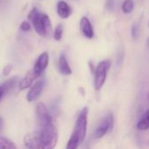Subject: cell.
Listing matches in <instances>:
<instances>
[{"instance_id": "obj_1", "label": "cell", "mask_w": 149, "mask_h": 149, "mask_svg": "<svg viewBox=\"0 0 149 149\" xmlns=\"http://www.w3.org/2000/svg\"><path fill=\"white\" fill-rule=\"evenodd\" d=\"M28 18L38 35L42 37H49L52 34V25L48 15L39 11L36 7H33L29 12Z\"/></svg>"}, {"instance_id": "obj_2", "label": "cell", "mask_w": 149, "mask_h": 149, "mask_svg": "<svg viewBox=\"0 0 149 149\" xmlns=\"http://www.w3.org/2000/svg\"><path fill=\"white\" fill-rule=\"evenodd\" d=\"M58 129L53 123L41 127L39 145L38 149H54L58 143Z\"/></svg>"}, {"instance_id": "obj_3", "label": "cell", "mask_w": 149, "mask_h": 149, "mask_svg": "<svg viewBox=\"0 0 149 149\" xmlns=\"http://www.w3.org/2000/svg\"><path fill=\"white\" fill-rule=\"evenodd\" d=\"M111 68V61L103 60L98 64L94 71V89L100 91L106 83L108 71Z\"/></svg>"}, {"instance_id": "obj_4", "label": "cell", "mask_w": 149, "mask_h": 149, "mask_svg": "<svg viewBox=\"0 0 149 149\" xmlns=\"http://www.w3.org/2000/svg\"><path fill=\"white\" fill-rule=\"evenodd\" d=\"M88 112H89V109L86 107H85L81 109V111L79 112V113L77 117L74 130L72 132V134H75L79 138L80 143H82L84 141L86 135Z\"/></svg>"}, {"instance_id": "obj_5", "label": "cell", "mask_w": 149, "mask_h": 149, "mask_svg": "<svg viewBox=\"0 0 149 149\" xmlns=\"http://www.w3.org/2000/svg\"><path fill=\"white\" fill-rule=\"evenodd\" d=\"M113 125H114V120L113 114L112 113L107 114L100 122L99 126L96 127L94 131V137L97 139H100L104 137L107 134H108L113 130Z\"/></svg>"}, {"instance_id": "obj_6", "label": "cell", "mask_w": 149, "mask_h": 149, "mask_svg": "<svg viewBox=\"0 0 149 149\" xmlns=\"http://www.w3.org/2000/svg\"><path fill=\"white\" fill-rule=\"evenodd\" d=\"M36 116L40 127L52 123V118L48 112L46 106L43 102H38L36 106Z\"/></svg>"}, {"instance_id": "obj_7", "label": "cell", "mask_w": 149, "mask_h": 149, "mask_svg": "<svg viewBox=\"0 0 149 149\" xmlns=\"http://www.w3.org/2000/svg\"><path fill=\"white\" fill-rule=\"evenodd\" d=\"M45 82L44 79H38L34 83V85L31 86V89L26 95V100L28 102H33L41 95L45 86Z\"/></svg>"}, {"instance_id": "obj_8", "label": "cell", "mask_w": 149, "mask_h": 149, "mask_svg": "<svg viewBox=\"0 0 149 149\" xmlns=\"http://www.w3.org/2000/svg\"><path fill=\"white\" fill-rule=\"evenodd\" d=\"M48 64H49V54H48V52H45L38 56V58L36 60V63L34 65V67L32 69L33 72L38 75V78L42 75V73L47 68Z\"/></svg>"}, {"instance_id": "obj_9", "label": "cell", "mask_w": 149, "mask_h": 149, "mask_svg": "<svg viewBox=\"0 0 149 149\" xmlns=\"http://www.w3.org/2000/svg\"><path fill=\"white\" fill-rule=\"evenodd\" d=\"M40 131H34L27 134L24 138V145L29 149H38L39 145Z\"/></svg>"}, {"instance_id": "obj_10", "label": "cell", "mask_w": 149, "mask_h": 149, "mask_svg": "<svg viewBox=\"0 0 149 149\" xmlns=\"http://www.w3.org/2000/svg\"><path fill=\"white\" fill-rule=\"evenodd\" d=\"M79 26H80V31H81L82 34L86 38L91 39V38H93L94 37V30H93L92 23H91V21L89 20L88 17H82L81 19H80Z\"/></svg>"}, {"instance_id": "obj_11", "label": "cell", "mask_w": 149, "mask_h": 149, "mask_svg": "<svg viewBox=\"0 0 149 149\" xmlns=\"http://www.w3.org/2000/svg\"><path fill=\"white\" fill-rule=\"evenodd\" d=\"M37 79H38V77L33 72V70L29 71L26 73V75L19 81V83H18V88H19V90L20 91H24V90L31 87L32 86L34 80Z\"/></svg>"}, {"instance_id": "obj_12", "label": "cell", "mask_w": 149, "mask_h": 149, "mask_svg": "<svg viewBox=\"0 0 149 149\" xmlns=\"http://www.w3.org/2000/svg\"><path fill=\"white\" fill-rule=\"evenodd\" d=\"M57 13L61 18L66 19L72 15V9L65 1L60 0L57 3Z\"/></svg>"}, {"instance_id": "obj_13", "label": "cell", "mask_w": 149, "mask_h": 149, "mask_svg": "<svg viewBox=\"0 0 149 149\" xmlns=\"http://www.w3.org/2000/svg\"><path fill=\"white\" fill-rule=\"evenodd\" d=\"M58 69L61 74L63 75H71L72 74V69L67 62V59L64 54H61L58 58Z\"/></svg>"}, {"instance_id": "obj_14", "label": "cell", "mask_w": 149, "mask_h": 149, "mask_svg": "<svg viewBox=\"0 0 149 149\" xmlns=\"http://www.w3.org/2000/svg\"><path fill=\"white\" fill-rule=\"evenodd\" d=\"M136 128L140 131H147L149 129V108L138 121Z\"/></svg>"}, {"instance_id": "obj_15", "label": "cell", "mask_w": 149, "mask_h": 149, "mask_svg": "<svg viewBox=\"0 0 149 149\" xmlns=\"http://www.w3.org/2000/svg\"><path fill=\"white\" fill-rule=\"evenodd\" d=\"M17 81V77H14V78H11V79L6 80V81L3 83V84L2 85V87H3V89L4 93H10V92L14 88V86H16Z\"/></svg>"}, {"instance_id": "obj_16", "label": "cell", "mask_w": 149, "mask_h": 149, "mask_svg": "<svg viewBox=\"0 0 149 149\" xmlns=\"http://www.w3.org/2000/svg\"><path fill=\"white\" fill-rule=\"evenodd\" d=\"M80 144L81 143H80L79 138L75 134H72V135H71V137H70V139H69V141H68V142L66 144L65 149H78L79 146Z\"/></svg>"}, {"instance_id": "obj_17", "label": "cell", "mask_w": 149, "mask_h": 149, "mask_svg": "<svg viewBox=\"0 0 149 149\" xmlns=\"http://www.w3.org/2000/svg\"><path fill=\"white\" fill-rule=\"evenodd\" d=\"M0 149H17L16 145L10 140L0 136Z\"/></svg>"}, {"instance_id": "obj_18", "label": "cell", "mask_w": 149, "mask_h": 149, "mask_svg": "<svg viewBox=\"0 0 149 149\" xmlns=\"http://www.w3.org/2000/svg\"><path fill=\"white\" fill-rule=\"evenodd\" d=\"M134 0H124L122 5H121V10L125 14H129L134 10Z\"/></svg>"}, {"instance_id": "obj_19", "label": "cell", "mask_w": 149, "mask_h": 149, "mask_svg": "<svg viewBox=\"0 0 149 149\" xmlns=\"http://www.w3.org/2000/svg\"><path fill=\"white\" fill-rule=\"evenodd\" d=\"M63 31H64V25L62 24H58L53 32V38L57 41L61 40L62 36H63Z\"/></svg>"}, {"instance_id": "obj_20", "label": "cell", "mask_w": 149, "mask_h": 149, "mask_svg": "<svg viewBox=\"0 0 149 149\" xmlns=\"http://www.w3.org/2000/svg\"><path fill=\"white\" fill-rule=\"evenodd\" d=\"M131 33H132V37L134 39H137L139 35H140V27L138 24H134L132 26V30H131Z\"/></svg>"}, {"instance_id": "obj_21", "label": "cell", "mask_w": 149, "mask_h": 149, "mask_svg": "<svg viewBox=\"0 0 149 149\" xmlns=\"http://www.w3.org/2000/svg\"><path fill=\"white\" fill-rule=\"evenodd\" d=\"M114 7H115V0H107V2H106V8L108 10L112 11L114 9Z\"/></svg>"}, {"instance_id": "obj_22", "label": "cell", "mask_w": 149, "mask_h": 149, "mask_svg": "<svg viewBox=\"0 0 149 149\" xmlns=\"http://www.w3.org/2000/svg\"><path fill=\"white\" fill-rule=\"evenodd\" d=\"M12 68H13V66H12L10 64L5 65V66L3 67V76H8V75L11 72Z\"/></svg>"}, {"instance_id": "obj_23", "label": "cell", "mask_w": 149, "mask_h": 149, "mask_svg": "<svg viewBox=\"0 0 149 149\" xmlns=\"http://www.w3.org/2000/svg\"><path fill=\"white\" fill-rule=\"evenodd\" d=\"M20 29L23 31H29L31 29V25L27 21H23L21 23V24H20Z\"/></svg>"}, {"instance_id": "obj_24", "label": "cell", "mask_w": 149, "mask_h": 149, "mask_svg": "<svg viewBox=\"0 0 149 149\" xmlns=\"http://www.w3.org/2000/svg\"><path fill=\"white\" fill-rule=\"evenodd\" d=\"M3 94H4L3 89L2 86H0V100H1V99H2V97H3Z\"/></svg>"}, {"instance_id": "obj_25", "label": "cell", "mask_w": 149, "mask_h": 149, "mask_svg": "<svg viewBox=\"0 0 149 149\" xmlns=\"http://www.w3.org/2000/svg\"><path fill=\"white\" fill-rule=\"evenodd\" d=\"M1 121H2V118L0 117V122H1Z\"/></svg>"}, {"instance_id": "obj_26", "label": "cell", "mask_w": 149, "mask_h": 149, "mask_svg": "<svg viewBox=\"0 0 149 149\" xmlns=\"http://www.w3.org/2000/svg\"><path fill=\"white\" fill-rule=\"evenodd\" d=\"M148 27H149V22H148ZM148 41H149V38H148Z\"/></svg>"}, {"instance_id": "obj_27", "label": "cell", "mask_w": 149, "mask_h": 149, "mask_svg": "<svg viewBox=\"0 0 149 149\" xmlns=\"http://www.w3.org/2000/svg\"><path fill=\"white\" fill-rule=\"evenodd\" d=\"M148 100H149V94H148Z\"/></svg>"}]
</instances>
